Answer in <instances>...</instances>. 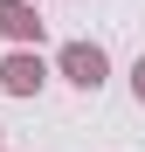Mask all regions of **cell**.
Instances as JSON below:
<instances>
[{
    "instance_id": "obj_2",
    "label": "cell",
    "mask_w": 145,
    "mask_h": 152,
    "mask_svg": "<svg viewBox=\"0 0 145 152\" xmlns=\"http://www.w3.org/2000/svg\"><path fill=\"white\" fill-rule=\"evenodd\" d=\"M42 83H48L42 48H14V56H0V90H7V97H35Z\"/></svg>"
},
{
    "instance_id": "obj_1",
    "label": "cell",
    "mask_w": 145,
    "mask_h": 152,
    "mask_svg": "<svg viewBox=\"0 0 145 152\" xmlns=\"http://www.w3.org/2000/svg\"><path fill=\"white\" fill-rule=\"evenodd\" d=\"M55 76H69L76 90H104L111 56H104L97 42H62V48H55Z\"/></svg>"
},
{
    "instance_id": "obj_4",
    "label": "cell",
    "mask_w": 145,
    "mask_h": 152,
    "mask_svg": "<svg viewBox=\"0 0 145 152\" xmlns=\"http://www.w3.org/2000/svg\"><path fill=\"white\" fill-rule=\"evenodd\" d=\"M131 97H138V104H145V56L131 62Z\"/></svg>"
},
{
    "instance_id": "obj_3",
    "label": "cell",
    "mask_w": 145,
    "mask_h": 152,
    "mask_svg": "<svg viewBox=\"0 0 145 152\" xmlns=\"http://www.w3.org/2000/svg\"><path fill=\"white\" fill-rule=\"evenodd\" d=\"M42 28H48V21L28 7V0H0V42H14V48H42Z\"/></svg>"
},
{
    "instance_id": "obj_5",
    "label": "cell",
    "mask_w": 145,
    "mask_h": 152,
    "mask_svg": "<svg viewBox=\"0 0 145 152\" xmlns=\"http://www.w3.org/2000/svg\"><path fill=\"white\" fill-rule=\"evenodd\" d=\"M0 152H7V132H0Z\"/></svg>"
}]
</instances>
